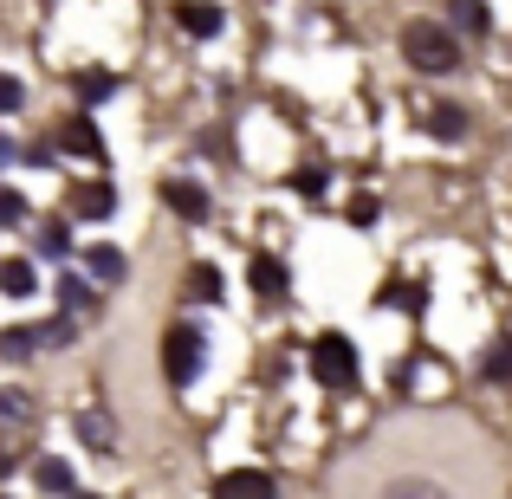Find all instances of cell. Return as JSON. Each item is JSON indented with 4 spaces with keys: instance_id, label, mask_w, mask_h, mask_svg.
Masks as SVG:
<instances>
[{
    "instance_id": "4dcf8cb0",
    "label": "cell",
    "mask_w": 512,
    "mask_h": 499,
    "mask_svg": "<svg viewBox=\"0 0 512 499\" xmlns=\"http://www.w3.org/2000/svg\"><path fill=\"white\" fill-rule=\"evenodd\" d=\"M72 499H98V493H72Z\"/></svg>"
},
{
    "instance_id": "7a4b0ae2",
    "label": "cell",
    "mask_w": 512,
    "mask_h": 499,
    "mask_svg": "<svg viewBox=\"0 0 512 499\" xmlns=\"http://www.w3.org/2000/svg\"><path fill=\"white\" fill-rule=\"evenodd\" d=\"M201 363H208V337H201V325H169L163 331V376H169V389H195V376H201Z\"/></svg>"
},
{
    "instance_id": "30bf717a",
    "label": "cell",
    "mask_w": 512,
    "mask_h": 499,
    "mask_svg": "<svg viewBox=\"0 0 512 499\" xmlns=\"http://www.w3.org/2000/svg\"><path fill=\"white\" fill-rule=\"evenodd\" d=\"M175 20H182V33H195V39H214L227 26V13L214 7V0H175Z\"/></svg>"
},
{
    "instance_id": "e0dca14e",
    "label": "cell",
    "mask_w": 512,
    "mask_h": 499,
    "mask_svg": "<svg viewBox=\"0 0 512 499\" xmlns=\"http://www.w3.org/2000/svg\"><path fill=\"white\" fill-rule=\"evenodd\" d=\"M39 260H72V221H46L39 227Z\"/></svg>"
},
{
    "instance_id": "d6986e66",
    "label": "cell",
    "mask_w": 512,
    "mask_h": 499,
    "mask_svg": "<svg viewBox=\"0 0 512 499\" xmlns=\"http://www.w3.org/2000/svg\"><path fill=\"white\" fill-rule=\"evenodd\" d=\"M33 286H39V273L26 260H7V266H0V292H7V299H33Z\"/></svg>"
},
{
    "instance_id": "9c48e42d",
    "label": "cell",
    "mask_w": 512,
    "mask_h": 499,
    "mask_svg": "<svg viewBox=\"0 0 512 499\" xmlns=\"http://www.w3.org/2000/svg\"><path fill=\"white\" fill-rule=\"evenodd\" d=\"M33 480H39V493H52V499H72L78 493V474H72V461H65V454H39V461H33Z\"/></svg>"
},
{
    "instance_id": "52a82bcc",
    "label": "cell",
    "mask_w": 512,
    "mask_h": 499,
    "mask_svg": "<svg viewBox=\"0 0 512 499\" xmlns=\"http://www.w3.org/2000/svg\"><path fill=\"white\" fill-rule=\"evenodd\" d=\"M163 201H169L175 214H182V221H208V208H214V201H208V188H201V182H188V175L163 182Z\"/></svg>"
},
{
    "instance_id": "f1b7e54d",
    "label": "cell",
    "mask_w": 512,
    "mask_h": 499,
    "mask_svg": "<svg viewBox=\"0 0 512 499\" xmlns=\"http://www.w3.org/2000/svg\"><path fill=\"white\" fill-rule=\"evenodd\" d=\"M13 474H20V461H13V454L0 448V480H13Z\"/></svg>"
},
{
    "instance_id": "8992f818",
    "label": "cell",
    "mask_w": 512,
    "mask_h": 499,
    "mask_svg": "<svg viewBox=\"0 0 512 499\" xmlns=\"http://www.w3.org/2000/svg\"><path fill=\"white\" fill-rule=\"evenodd\" d=\"M72 214L78 221H111L117 214V188L111 182H78L72 188Z\"/></svg>"
},
{
    "instance_id": "ba28073f",
    "label": "cell",
    "mask_w": 512,
    "mask_h": 499,
    "mask_svg": "<svg viewBox=\"0 0 512 499\" xmlns=\"http://www.w3.org/2000/svg\"><path fill=\"white\" fill-rule=\"evenodd\" d=\"M33 389L20 383H0V435H20V428H33Z\"/></svg>"
},
{
    "instance_id": "5b68a950",
    "label": "cell",
    "mask_w": 512,
    "mask_h": 499,
    "mask_svg": "<svg viewBox=\"0 0 512 499\" xmlns=\"http://www.w3.org/2000/svg\"><path fill=\"white\" fill-rule=\"evenodd\" d=\"M78 260H85V273L98 279V286H124V279H130V260H124V247H111V240H104V247H85Z\"/></svg>"
},
{
    "instance_id": "9a60e30c",
    "label": "cell",
    "mask_w": 512,
    "mask_h": 499,
    "mask_svg": "<svg viewBox=\"0 0 512 499\" xmlns=\"http://www.w3.org/2000/svg\"><path fill=\"white\" fill-rule=\"evenodd\" d=\"M59 305L65 312H78V318H91V305H98V292H91V279H78V273H59Z\"/></svg>"
},
{
    "instance_id": "f546056e",
    "label": "cell",
    "mask_w": 512,
    "mask_h": 499,
    "mask_svg": "<svg viewBox=\"0 0 512 499\" xmlns=\"http://www.w3.org/2000/svg\"><path fill=\"white\" fill-rule=\"evenodd\" d=\"M13 156H20V150H13V137H0V169H7Z\"/></svg>"
},
{
    "instance_id": "44dd1931",
    "label": "cell",
    "mask_w": 512,
    "mask_h": 499,
    "mask_svg": "<svg viewBox=\"0 0 512 499\" xmlns=\"http://www.w3.org/2000/svg\"><path fill=\"white\" fill-rule=\"evenodd\" d=\"M33 350H39V331H26V325L0 331V357H13V363H20V357H33Z\"/></svg>"
},
{
    "instance_id": "ac0fdd59",
    "label": "cell",
    "mask_w": 512,
    "mask_h": 499,
    "mask_svg": "<svg viewBox=\"0 0 512 499\" xmlns=\"http://www.w3.org/2000/svg\"><path fill=\"white\" fill-rule=\"evenodd\" d=\"M448 20L461 26V33H487L493 13H487V0H448Z\"/></svg>"
},
{
    "instance_id": "3957f363",
    "label": "cell",
    "mask_w": 512,
    "mask_h": 499,
    "mask_svg": "<svg viewBox=\"0 0 512 499\" xmlns=\"http://www.w3.org/2000/svg\"><path fill=\"white\" fill-rule=\"evenodd\" d=\"M312 376L325 389H350V383H357V344H350L344 331H325L312 344Z\"/></svg>"
},
{
    "instance_id": "603a6c76",
    "label": "cell",
    "mask_w": 512,
    "mask_h": 499,
    "mask_svg": "<svg viewBox=\"0 0 512 499\" xmlns=\"http://www.w3.org/2000/svg\"><path fill=\"white\" fill-rule=\"evenodd\" d=\"M26 208H33V201H26L20 188H0V227H20V221H26Z\"/></svg>"
},
{
    "instance_id": "5bb4252c",
    "label": "cell",
    "mask_w": 512,
    "mask_h": 499,
    "mask_svg": "<svg viewBox=\"0 0 512 499\" xmlns=\"http://www.w3.org/2000/svg\"><path fill=\"white\" fill-rule=\"evenodd\" d=\"M247 279H253V292H260V299H279V292H286V260L260 253V260L247 266Z\"/></svg>"
},
{
    "instance_id": "4316f807",
    "label": "cell",
    "mask_w": 512,
    "mask_h": 499,
    "mask_svg": "<svg viewBox=\"0 0 512 499\" xmlns=\"http://www.w3.org/2000/svg\"><path fill=\"white\" fill-rule=\"evenodd\" d=\"M72 337H78L72 318H52V325H39V344H72Z\"/></svg>"
},
{
    "instance_id": "2e32d148",
    "label": "cell",
    "mask_w": 512,
    "mask_h": 499,
    "mask_svg": "<svg viewBox=\"0 0 512 499\" xmlns=\"http://www.w3.org/2000/svg\"><path fill=\"white\" fill-rule=\"evenodd\" d=\"M422 124H428V137H441V143L467 137V111H461V104H435V111H428Z\"/></svg>"
},
{
    "instance_id": "6da1fadb",
    "label": "cell",
    "mask_w": 512,
    "mask_h": 499,
    "mask_svg": "<svg viewBox=\"0 0 512 499\" xmlns=\"http://www.w3.org/2000/svg\"><path fill=\"white\" fill-rule=\"evenodd\" d=\"M402 59H409L415 72H428V78H448L454 65H461V46H454L448 26L415 20V26H402Z\"/></svg>"
},
{
    "instance_id": "484cf974",
    "label": "cell",
    "mask_w": 512,
    "mask_h": 499,
    "mask_svg": "<svg viewBox=\"0 0 512 499\" xmlns=\"http://www.w3.org/2000/svg\"><path fill=\"white\" fill-rule=\"evenodd\" d=\"M20 104H26V85H20V78H7V72H0V117H13Z\"/></svg>"
},
{
    "instance_id": "d4e9b609",
    "label": "cell",
    "mask_w": 512,
    "mask_h": 499,
    "mask_svg": "<svg viewBox=\"0 0 512 499\" xmlns=\"http://www.w3.org/2000/svg\"><path fill=\"white\" fill-rule=\"evenodd\" d=\"M487 376H493V383H506V376H512V337H500V344H493V357H487Z\"/></svg>"
},
{
    "instance_id": "8fae6325",
    "label": "cell",
    "mask_w": 512,
    "mask_h": 499,
    "mask_svg": "<svg viewBox=\"0 0 512 499\" xmlns=\"http://www.w3.org/2000/svg\"><path fill=\"white\" fill-rule=\"evenodd\" d=\"M52 150H72V156H85V163H98L104 143H98V130H91V117H65L59 137H52Z\"/></svg>"
},
{
    "instance_id": "ffe728a7",
    "label": "cell",
    "mask_w": 512,
    "mask_h": 499,
    "mask_svg": "<svg viewBox=\"0 0 512 499\" xmlns=\"http://www.w3.org/2000/svg\"><path fill=\"white\" fill-rule=\"evenodd\" d=\"M111 91H117L111 72H98V65H91V72H78V104H104Z\"/></svg>"
},
{
    "instance_id": "4fadbf2b",
    "label": "cell",
    "mask_w": 512,
    "mask_h": 499,
    "mask_svg": "<svg viewBox=\"0 0 512 499\" xmlns=\"http://www.w3.org/2000/svg\"><path fill=\"white\" fill-rule=\"evenodd\" d=\"M376 499H454L441 480H428V474H402V480H389Z\"/></svg>"
},
{
    "instance_id": "7c38bea8",
    "label": "cell",
    "mask_w": 512,
    "mask_h": 499,
    "mask_svg": "<svg viewBox=\"0 0 512 499\" xmlns=\"http://www.w3.org/2000/svg\"><path fill=\"white\" fill-rule=\"evenodd\" d=\"M72 422H78V441H85V448H98V454L117 448V422H104V409H78Z\"/></svg>"
},
{
    "instance_id": "7402d4cb",
    "label": "cell",
    "mask_w": 512,
    "mask_h": 499,
    "mask_svg": "<svg viewBox=\"0 0 512 499\" xmlns=\"http://www.w3.org/2000/svg\"><path fill=\"white\" fill-rule=\"evenodd\" d=\"M344 221H350V227H376V221H383V201H376V195H357V201L344 208Z\"/></svg>"
},
{
    "instance_id": "83f0119b",
    "label": "cell",
    "mask_w": 512,
    "mask_h": 499,
    "mask_svg": "<svg viewBox=\"0 0 512 499\" xmlns=\"http://www.w3.org/2000/svg\"><path fill=\"white\" fill-rule=\"evenodd\" d=\"M292 182H299V188H305V195H318V188H325V182H331V169H299V175H292Z\"/></svg>"
},
{
    "instance_id": "cb8c5ba5",
    "label": "cell",
    "mask_w": 512,
    "mask_h": 499,
    "mask_svg": "<svg viewBox=\"0 0 512 499\" xmlns=\"http://www.w3.org/2000/svg\"><path fill=\"white\" fill-rule=\"evenodd\" d=\"M188 292H195V299H221V273H214V266H195V273H188Z\"/></svg>"
},
{
    "instance_id": "277c9868",
    "label": "cell",
    "mask_w": 512,
    "mask_h": 499,
    "mask_svg": "<svg viewBox=\"0 0 512 499\" xmlns=\"http://www.w3.org/2000/svg\"><path fill=\"white\" fill-rule=\"evenodd\" d=\"M273 493H279V480L266 467H227L214 480V499H273Z\"/></svg>"
}]
</instances>
